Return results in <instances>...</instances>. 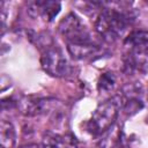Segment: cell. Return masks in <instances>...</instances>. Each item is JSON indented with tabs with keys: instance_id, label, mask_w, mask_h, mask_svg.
Wrapping results in <instances>:
<instances>
[{
	"instance_id": "obj_9",
	"label": "cell",
	"mask_w": 148,
	"mask_h": 148,
	"mask_svg": "<svg viewBox=\"0 0 148 148\" xmlns=\"http://www.w3.org/2000/svg\"><path fill=\"white\" fill-rule=\"evenodd\" d=\"M98 148H124L121 131L118 126L113 125L105 132V135L98 143Z\"/></svg>"
},
{
	"instance_id": "obj_7",
	"label": "cell",
	"mask_w": 148,
	"mask_h": 148,
	"mask_svg": "<svg viewBox=\"0 0 148 148\" xmlns=\"http://www.w3.org/2000/svg\"><path fill=\"white\" fill-rule=\"evenodd\" d=\"M61 5L58 1H30L27 5V12L30 17L42 16L45 21H52L60 12Z\"/></svg>"
},
{
	"instance_id": "obj_3",
	"label": "cell",
	"mask_w": 148,
	"mask_h": 148,
	"mask_svg": "<svg viewBox=\"0 0 148 148\" xmlns=\"http://www.w3.org/2000/svg\"><path fill=\"white\" fill-rule=\"evenodd\" d=\"M59 31L67 43H94L87 25L74 13H69L61 20Z\"/></svg>"
},
{
	"instance_id": "obj_1",
	"label": "cell",
	"mask_w": 148,
	"mask_h": 148,
	"mask_svg": "<svg viewBox=\"0 0 148 148\" xmlns=\"http://www.w3.org/2000/svg\"><path fill=\"white\" fill-rule=\"evenodd\" d=\"M133 21L130 9L104 8L97 16L95 28L99 36L108 42H113L120 37Z\"/></svg>"
},
{
	"instance_id": "obj_11",
	"label": "cell",
	"mask_w": 148,
	"mask_h": 148,
	"mask_svg": "<svg viewBox=\"0 0 148 148\" xmlns=\"http://www.w3.org/2000/svg\"><path fill=\"white\" fill-rule=\"evenodd\" d=\"M125 45L130 49L148 45V31L136 30V31L131 32L128 35V37H126V39H125Z\"/></svg>"
},
{
	"instance_id": "obj_12",
	"label": "cell",
	"mask_w": 148,
	"mask_h": 148,
	"mask_svg": "<svg viewBox=\"0 0 148 148\" xmlns=\"http://www.w3.org/2000/svg\"><path fill=\"white\" fill-rule=\"evenodd\" d=\"M42 148H68V146L62 136L49 132L43 136Z\"/></svg>"
},
{
	"instance_id": "obj_10",
	"label": "cell",
	"mask_w": 148,
	"mask_h": 148,
	"mask_svg": "<svg viewBox=\"0 0 148 148\" xmlns=\"http://www.w3.org/2000/svg\"><path fill=\"white\" fill-rule=\"evenodd\" d=\"M16 142V132L13 124L8 120L0 123V143L2 148H13Z\"/></svg>"
},
{
	"instance_id": "obj_5",
	"label": "cell",
	"mask_w": 148,
	"mask_h": 148,
	"mask_svg": "<svg viewBox=\"0 0 148 148\" xmlns=\"http://www.w3.org/2000/svg\"><path fill=\"white\" fill-rule=\"evenodd\" d=\"M124 69L128 74L148 72V45L130 49L124 57Z\"/></svg>"
},
{
	"instance_id": "obj_2",
	"label": "cell",
	"mask_w": 148,
	"mask_h": 148,
	"mask_svg": "<svg viewBox=\"0 0 148 148\" xmlns=\"http://www.w3.org/2000/svg\"><path fill=\"white\" fill-rule=\"evenodd\" d=\"M123 96H113L101 103L91 114L87 123V130L92 135H99L110 130L118 117L120 109H123Z\"/></svg>"
},
{
	"instance_id": "obj_8",
	"label": "cell",
	"mask_w": 148,
	"mask_h": 148,
	"mask_svg": "<svg viewBox=\"0 0 148 148\" xmlns=\"http://www.w3.org/2000/svg\"><path fill=\"white\" fill-rule=\"evenodd\" d=\"M67 50L74 59H84L99 51L95 43H67Z\"/></svg>"
},
{
	"instance_id": "obj_14",
	"label": "cell",
	"mask_w": 148,
	"mask_h": 148,
	"mask_svg": "<svg viewBox=\"0 0 148 148\" xmlns=\"http://www.w3.org/2000/svg\"><path fill=\"white\" fill-rule=\"evenodd\" d=\"M21 148H40V147H39V145H37V143H29V145L22 146Z\"/></svg>"
},
{
	"instance_id": "obj_13",
	"label": "cell",
	"mask_w": 148,
	"mask_h": 148,
	"mask_svg": "<svg viewBox=\"0 0 148 148\" xmlns=\"http://www.w3.org/2000/svg\"><path fill=\"white\" fill-rule=\"evenodd\" d=\"M114 86H116V76L112 72L103 73L99 76L97 87L101 92H109L110 90H112L114 88Z\"/></svg>"
},
{
	"instance_id": "obj_6",
	"label": "cell",
	"mask_w": 148,
	"mask_h": 148,
	"mask_svg": "<svg viewBox=\"0 0 148 148\" xmlns=\"http://www.w3.org/2000/svg\"><path fill=\"white\" fill-rule=\"evenodd\" d=\"M22 114L27 117H35L46 113L52 109L54 104L53 99H44L35 96H24L18 102H16Z\"/></svg>"
},
{
	"instance_id": "obj_4",
	"label": "cell",
	"mask_w": 148,
	"mask_h": 148,
	"mask_svg": "<svg viewBox=\"0 0 148 148\" xmlns=\"http://www.w3.org/2000/svg\"><path fill=\"white\" fill-rule=\"evenodd\" d=\"M40 64L43 69L56 77H64L71 73V66L64 52L54 45L46 47L40 57Z\"/></svg>"
}]
</instances>
